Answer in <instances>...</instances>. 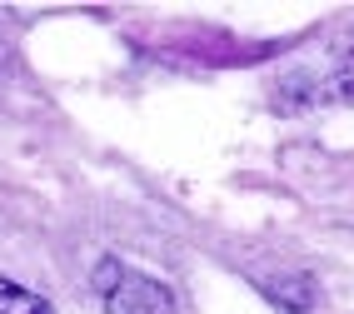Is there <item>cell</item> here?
<instances>
[{"instance_id": "3957f363", "label": "cell", "mask_w": 354, "mask_h": 314, "mask_svg": "<svg viewBox=\"0 0 354 314\" xmlns=\"http://www.w3.org/2000/svg\"><path fill=\"white\" fill-rule=\"evenodd\" d=\"M0 314H55V304L45 295H35V289L10 284L6 275H0Z\"/></svg>"}, {"instance_id": "6da1fadb", "label": "cell", "mask_w": 354, "mask_h": 314, "mask_svg": "<svg viewBox=\"0 0 354 314\" xmlns=\"http://www.w3.org/2000/svg\"><path fill=\"white\" fill-rule=\"evenodd\" d=\"M349 100H354V35H344L324 65H295L274 80V105L285 115L349 105Z\"/></svg>"}, {"instance_id": "7a4b0ae2", "label": "cell", "mask_w": 354, "mask_h": 314, "mask_svg": "<svg viewBox=\"0 0 354 314\" xmlns=\"http://www.w3.org/2000/svg\"><path fill=\"white\" fill-rule=\"evenodd\" d=\"M90 289H95V299L110 314H180L170 284H160L150 275L130 270V264L115 259V255L95 259V270H90Z\"/></svg>"}]
</instances>
